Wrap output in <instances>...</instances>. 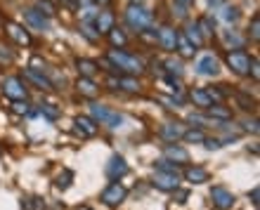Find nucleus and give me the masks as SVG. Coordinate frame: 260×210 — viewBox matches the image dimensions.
I'll return each instance as SVG.
<instances>
[{"label":"nucleus","mask_w":260,"mask_h":210,"mask_svg":"<svg viewBox=\"0 0 260 210\" xmlns=\"http://www.w3.org/2000/svg\"><path fill=\"white\" fill-rule=\"evenodd\" d=\"M3 95L10 97L12 102L26 99L28 88H26V83H24V78H21V76H7L5 81H3Z\"/></svg>","instance_id":"obj_5"},{"label":"nucleus","mask_w":260,"mask_h":210,"mask_svg":"<svg viewBox=\"0 0 260 210\" xmlns=\"http://www.w3.org/2000/svg\"><path fill=\"white\" fill-rule=\"evenodd\" d=\"M197 74L199 76H206V78H215L220 74V59L215 54H204L197 59Z\"/></svg>","instance_id":"obj_7"},{"label":"nucleus","mask_w":260,"mask_h":210,"mask_svg":"<svg viewBox=\"0 0 260 210\" xmlns=\"http://www.w3.org/2000/svg\"><path fill=\"white\" fill-rule=\"evenodd\" d=\"M248 76H253V81L258 83V78H260V64H258V57H251V64H248Z\"/></svg>","instance_id":"obj_41"},{"label":"nucleus","mask_w":260,"mask_h":210,"mask_svg":"<svg viewBox=\"0 0 260 210\" xmlns=\"http://www.w3.org/2000/svg\"><path fill=\"white\" fill-rule=\"evenodd\" d=\"M244 130H246V132H253V135H258V121H246L244 123Z\"/></svg>","instance_id":"obj_45"},{"label":"nucleus","mask_w":260,"mask_h":210,"mask_svg":"<svg viewBox=\"0 0 260 210\" xmlns=\"http://www.w3.org/2000/svg\"><path fill=\"white\" fill-rule=\"evenodd\" d=\"M36 10H38L41 14H45L48 19H52V17L57 14V7L52 5L50 0H36Z\"/></svg>","instance_id":"obj_31"},{"label":"nucleus","mask_w":260,"mask_h":210,"mask_svg":"<svg viewBox=\"0 0 260 210\" xmlns=\"http://www.w3.org/2000/svg\"><path fill=\"white\" fill-rule=\"evenodd\" d=\"M125 196H128V189H125L123 184L111 182L109 187H107V189L102 191V196H100V198H102V203H104V205H111V208H114V205L123 203Z\"/></svg>","instance_id":"obj_8"},{"label":"nucleus","mask_w":260,"mask_h":210,"mask_svg":"<svg viewBox=\"0 0 260 210\" xmlns=\"http://www.w3.org/2000/svg\"><path fill=\"white\" fill-rule=\"evenodd\" d=\"M3 26H5V31H7V36L12 38L17 45H31L34 43V38H31V33H28L26 28L21 26V24H17V21H12V19H5L3 21Z\"/></svg>","instance_id":"obj_9"},{"label":"nucleus","mask_w":260,"mask_h":210,"mask_svg":"<svg viewBox=\"0 0 260 210\" xmlns=\"http://www.w3.org/2000/svg\"><path fill=\"white\" fill-rule=\"evenodd\" d=\"M206 111H208V116H211L213 121H230V118H232V111L225 107H220V104H211Z\"/></svg>","instance_id":"obj_28"},{"label":"nucleus","mask_w":260,"mask_h":210,"mask_svg":"<svg viewBox=\"0 0 260 210\" xmlns=\"http://www.w3.org/2000/svg\"><path fill=\"white\" fill-rule=\"evenodd\" d=\"M151 184L161 191H175L180 187V177L178 172H161V170H156L154 177H151Z\"/></svg>","instance_id":"obj_10"},{"label":"nucleus","mask_w":260,"mask_h":210,"mask_svg":"<svg viewBox=\"0 0 260 210\" xmlns=\"http://www.w3.org/2000/svg\"><path fill=\"white\" fill-rule=\"evenodd\" d=\"M14 61V50H10V45H5V43L0 41V64H12Z\"/></svg>","instance_id":"obj_36"},{"label":"nucleus","mask_w":260,"mask_h":210,"mask_svg":"<svg viewBox=\"0 0 260 210\" xmlns=\"http://www.w3.org/2000/svg\"><path fill=\"white\" fill-rule=\"evenodd\" d=\"M222 43L227 45V50H241L244 48V38L237 31H222Z\"/></svg>","instance_id":"obj_27"},{"label":"nucleus","mask_w":260,"mask_h":210,"mask_svg":"<svg viewBox=\"0 0 260 210\" xmlns=\"http://www.w3.org/2000/svg\"><path fill=\"white\" fill-rule=\"evenodd\" d=\"M118 90L135 95V92H140V90H142V85H140V81H137L135 76H118Z\"/></svg>","instance_id":"obj_24"},{"label":"nucleus","mask_w":260,"mask_h":210,"mask_svg":"<svg viewBox=\"0 0 260 210\" xmlns=\"http://www.w3.org/2000/svg\"><path fill=\"white\" fill-rule=\"evenodd\" d=\"M123 21L133 33L140 36L142 31H147V28L154 26V14H151L144 5H133V3H130V5L125 7V12H123Z\"/></svg>","instance_id":"obj_2"},{"label":"nucleus","mask_w":260,"mask_h":210,"mask_svg":"<svg viewBox=\"0 0 260 210\" xmlns=\"http://www.w3.org/2000/svg\"><path fill=\"white\" fill-rule=\"evenodd\" d=\"M222 3H225V0H208V5H211L213 10H218V7L222 5Z\"/></svg>","instance_id":"obj_49"},{"label":"nucleus","mask_w":260,"mask_h":210,"mask_svg":"<svg viewBox=\"0 0 260 210\" xmlns=\"http://www.w3.org/2000/svg\"><path fill=\"white\" fill-rule=\"evenodd\" d=\"M38 111H41L43 116H48L50 121H55V118H59V109H57L55 104H50V102H43L41 107H38Z\"/></svg>","instance_id":"obj_35"},{"label":"nucleus","mask_w":260,"mask_h":210,"mask_svg":"<svg viewBox=\"0 0 260 210\" xmlns=\"http://www.w3.org/2000/svg\"><path fill=\"white\" fill-rule=\"evenodd\" d=\"M175 52H178L182 59H192L194 54H197V48H194L192 43L182 36V31H178V45H175Z\"/></svg>","instance_id":"obj_23"},{"label":"nucleus","mask_w":260,"mask_h":210,"mask_svg":"<svg viewBox=\"0 0 260 210\" xmlns=\"http://www.w3.org/2000/svg\"><path fill=\"white\" fill-rule=\"evenodd\" d=\"M78 210H92V208H88V205H83V208H78Z\"/></svg>","instance_id":"obj_52"},{"label":"nucleus","mask_w":260,"mask_h":210,"mask_svg":"<svg viewBox=\"0 0 260 210\" xmlns=\"http://www.w3.org/2000/svg\"><path fill=\"white\" fill-rule=\"evenodd\" d=\"M156 168L161 170V172H178V165H175V163H171L168 158L158 161V163H156Z\"/></svg>","instance_id":"obj_42"},{"label":"nucleus","mask_w":260,"mask_h":210,"mask_svg":"<svg viewBox=\"0 0 260 210\" xmlns=\"http://www.w3.org/2000/svg\"><path fill=\"white\" fill-rule=\"evenodd\" d=\"M225 61L230 71L237 76H248V64H251V54L246 50H227Z\"/></svg>","instance_id":"obj_4"},{"label":"nucleus","mask_w":260,"mask_h":210,"mask_svg":"<svg viewBox=\"0 0 260 210\" xmlns=\"http://www.w3.org/2000/svg\"><path fill=\"white\" fill-rule=\"evenodd\" d=\"M74 125H76V132L81 137H95L97 135V125H95V121L92 118H88V116H78L74 121Z\"/></svg>","instance_id":"obj_18"},{"label":"nucleus","mask_w":260,"mask_h":210,"mask_svg":"<svg viewBox=\"0 0 260 210\" xmlns=\"http://www.w3.org/2000/svg\"><path fill=\"white\" fill-rule=\"evenodd\" d=\"M175 3H178V5H182V7H189L194 0H175Z\"/></svg>","instance_id":"obj_50"},{"label":"nucleus","mask_w":260,"mask_h":210,"mask_svg":"<svg viewBox=\"0 0 260 210\" xmlns=\"http://www.w3.org/2000/svg\"><path fill=\"white\" fill-rule=\"evenodd\" d=\"M76 90H78L83 97H88V99H95V97L100 95V85H97L92 78H78V81H76Z\"/></svg>","instance_id":"obj_20"},{"label":"nucleus","mask_w":260,"mask_h":210,"mask_svg":"<svg viewBox=\"0 0 260 210\" xmlns=\"http://www.w3.org/2000/svg\"><path fill=\"white\" fill-rule=\"evenodd\" d=\"M248 196H251V201H253V203L258 205V198H260V189H258V187H255V189L251 191V194H248Z\"/></svg>","instance_id":"obj_48"},{"label":"nucleus","mask_w":260,"mask_h":210,"mask_svg":"<svg viewBox=\"0 0 260 210\" xmlns=\"http://www.w3.org/2000/svg\"><path fill=\"white\" fill-rule=\"evenodd\" d=\"M234 97L239 99V104H241V109H244V111H255V99H253V97L244 95V92H237Z\"/></svg>","instance_id":"obj_37"},{"label":"nucleus","mask_w":260,"mask_h":210,"mask_svg":"<svg viewBox=\"0 0 260 210\" xmlns=\"http://www.w3.org/2000/svg\"><path fill=\"white\" fill-rule=\"evenodd\" d=\"M128 175V163L123 161V156H111L109 163H107V177L118 182V177Z\"/></svg>","instance_id":"obj_16"},{"label":"nucleus","mask_w":260,"mask_h":210,"mask_svg":"<svg viewBox=\"0 0 260 210\" xmlns=\"http://www.w3.org/2000/svg\"><path fill=\"white\" fill-rule=\"evenodd\" d=\"M24 19H26V24L31 28H36V31H48L50 28V19L45 14L38 12L36 7H26V10H24Z\"/></svg>","instance_id":"obj_13"},{"label":"nucleus","mask_w":260,"mask_h":210,"mask_svg":"<svg viewBox=\"0 0 260 210\" xmlns=\"http://www.w3.org/2000/svg\"><path fill=\"white\" fill-rule=\"evenodd\" d=\"M107 59L114 64L116 74L121 71V74H125V76H140V74H144V68H147L142 57H137V54L128 52V50H123V48H111L109 52H107Z\"/></svg>","instance_id":"obj_1"},{"label":"nucleus","mask_w":260,"mask_h":210,"mask_svg":"<svg viewBox=\"0 0 260 210\" xmlns=\"http://www.w3.org/2000/svg\"><path fill=\"white\" fill-rule=\"evenodd\" d=\"M24 76H26V81H31L36 88L43 90V92H52V90H55L52 81H50L43 71H36V68H24Z\"/></svg>","instance_id":"obj_15"},{"label":"nucleus","mask_w":260,"mask_h":210,"mask_svg":"<svg viewBox=\"0 0 260 210\" xmlns=\"http://www.w3.org/2000/svg\"><path fill=\"white\" fill-rule=\"evenodd\" d=\"M111 3H114V0H92V5H95V7H102V10H107Z\"/></svg>","instance_id":"obj_47"},{"label":"nucleus","mask_w":260,"mask_h":210,"mask_svg":"<svg viewBox=\"0 0 260 210\" xmlns=\"http://www.w3.org/2000/svg\"><path fill=\"white\" fill-rule=\"evenodd\" d=\"M182 36H185L187 41L192 43L197 50L206 43V38H204V33H201V28H199L197 21H187V26H185V31H182Z\"/></svg>","instance_id":"obj_17"},{"label":"nucleus","mask_w":260,"mask_h":210,"mask_svg":"<svg viewBox=\"0 0 260 210\" xmlns=\"http://www.w3.org/2000/svg\"><path fill=\"white\" fill-rule=\"evenodd\" d=\"M90 111H92V121H100V123H104V125H109V128H114V130L121 128V125H123V121H125L118 111H111L109 107L97 104V102H92Z\"/></svg>","instance_id":"obj_3"},{"label":"nucleus","mask_w":260,"mask_h":210,"mask_svg":"<svg viewBox=\"0 0 260 210\" xmlns=\"http://www.w3.org/2000/svg\"><path fill=\"white\" fill-rule=\"evenodd\" d=\"M204 142H206V149H220V147H222V139H213V137H206V139H204Z\"/></svg>","instance_id":"obj_44"},{"label":"nucleus","mask_w":260,"mask_h":210,"mask_svg":"<svg viewBox=\"0 0 260 210\" xmlns=\"http://www.w3.org/2000/svg\"><path fill=\"white\" fill-rule=\"evenodd\" d=\"M107 41H109L111 48H125L128 45V36H125L123 28H111L109 33H107Z\"/></svg>","instance_id":"obj_25"},{"label":"nucleus","mask_w":260,"mask_h":210,"mask_svg":"<svg viewBox=\"0 0 260 210\" xmlns=\"http://www.w3.org/2000/svg\"><path fill=\"white\" fill-rule=\"evenodd\" d=\"M166 71H168V76H182L185 74V68H182V61H178V59H166Z\"/></svg>","instance_id":"obj_33"},{"label":"nucleus","mask_w":260,"mask_h":210,"mask_svg":"<svg viewBox=\"0 0 260 210\" xmlns=\"http://www.w3.org/2000/svg\"><path fill=\"white\" fill-rule=\"evenodd\" d=\"M211 201L215 208L220 210H230L234 205V194L227 187H213L211 189Z\"/></svg>","instance_id":"obj_12"},{"label":"nucleus","mask_w":260,"mask_h":210,"mask_svg":"<svg viewBox=\"0 0 260 210\" xmlns=\"http://www.w3.org/2000/svg\"><path fill=\"white\" fill-rule=\"evenodd\" d=\"M189 99H192L197 107H201V109H208V107L213 104L211 97H208V92H206V90H201V88L192 90V92H189Z\"/></svg>","instance_id":"obj_29"},{"label":"nucleus","mask_w":260,"mask_h":210,"mask_svg":"<svg viewBox=\"0 0 260 210\" xmlns=\"http://www.w3.org/2000/svg\"><path fill=\"white\" fill-rule=\"evenodd\" d=\"M197 24H199V28H201L204 38H211V36H215V19H213V17H199Z\"/></svg>","instance_id":"obj_30"},{"label":"nucleus","mask_w":260,"mask_h":210,"mask_svg":"<svg viewBox=\"0 0 260 210\" xmlns=\"http://www.w3.org/2000/svg\"><path fill=\"white\" fill-rule=\"evenodd\" d=\"M156 43L164 52H175V45H178V28L171 26V24H164V26L156 31Z\"/></svg>","instance_id":"obj_6"},{"label":"nucleus","mask_w":260,"mask_h":210,"mask_svg":"<svg viewBox=\"0 0 260 210\" xmlns=\"http://www.w3.org/2000/svg\"><path fill=\"white\" fill-rule=\"evenodd\" d=\"M130 3H133V5H142L144 0H130Z\"/></svg>","instance_id":"obj_51"},{"label":"nucleus","mask_w":260,"mask_h":210,"mask_svg":"<svg viewBox=\"0 0 260 210\" xmlns=\"http://www.w3.org/2000/svg\"><path fill=\"white\" fill-rule=\"evenodd\" d=\"M248 38L253 43L260 41V17L258 14H253V19H251V24H248Z\"/></svg>","instance_id":"obj_34"},{"label":"nucleus","mask_w":260,"mask_h":210,"mask_svg":"<svg viewBox=\"0 0 260 210\" xmlns=\"http://www.w3.org/2000/svg\"><path fill=\"white\" fill-rule=\"evenodd\" d=\"M12 111H14L17 116H28V114H31V109H28V102H26V99H17V102L12 104Z\"/></svg>","instance_id":"obj_40"},{"label":"nucleus","mask_w":260,"mask_h":210,"mask_svg":"<svg viewBox=\"0 0 260 210\" xmlns=\"http://www.w3.org/2000/svg\"><path fill=\"white\" fill-rule=\"evenodd\" d=\"M185 123H178V121H171V123H164L161 125V130H158V135L164 137L166 142H178V139H182V135H185Z\"/></svg>","instance_id":"obj_14"},{"label":"nucleus","mask_w":260,"mask_h":210,"mask_svg":"<svg viewBox=\"0 0 260 210\" xmlns=\"http://www.w3.org/2000/svg\"><path fill=\"white\" fill-rule=\"evenodd\" d=\"M182 139H187L189 144H194V142H204L206 135L201 132V130H185V135H182Z\"/></svg>","instance_id":"obj_39"},{"label":"nucleus","mask_w":260,"mask_h":210,"mask_svg":"<svg viewBox=\"0 0 260 210\" xmlns=\"http://www.w3.org/2000/svg\"><path fill=\"white\" fill-rule=\"evenodd\" d=\"M3 21H5V19H3V17H0V24H3Z\"/></svg>","instance_id":"obj_53"},{"label":"nucleus","mask_w":260,"mask_h":210,"mask_svg":"<svg viewBox=\"0 0 260 210\" xmlns=\"http://www.w3.org/2000/svg\"><path fill=\"white\" fill-rule=\"evenodd\" d=\"M114 24H116V14L111 12L109 7L107 10H100V12L95 14V19H92V26H95V31L100 36H107L114 28Z\"/></svg>","instance_id":"obj_11"},{"label":"nucleus","mask_w":260,"mask_h":210,"mask_svg":"<svg viewBox=\"0 0 260 210\" xmlns=\"http://www.w3.org/2000/svg\"><path fill=\"white\" fill-rule=\"evenodd\" d=\"M166 158L175 161V165H185L189 161V154H187V149L178 147V144H171V147H166Z\"/></svg>","instance_id":"obj_22"},{"label":"nucleus","mask_w":260,"mask_h":210,"mask_svg":"<svg viewBox=\"0 0 260 210\" xmlns=\"http://www.w3.org/2000/svg\"><path fill=\"white\" fill-rule=\"evenodd\" d=\"M71 180H74V172H71V170H64L62 175L57 177V189H69V187H71Z\"/></svg>","instance_id":"obj_38"},{"label":"nucleus","mask_w":260,"mask_h":210,"mask_svg":"<svg viewBox=\"0 0 260 210\" xmlns=\"http://www.w3.org/2000/svg\"><path fill=\"white\" fill-rule=\"evenodd\" d=\"M185 180L192 184H204L211 180V172L206 168H201V165H194V168H187L185 170Z\"/></svg>","instance_id":"obj_21"},{"label":"nucleus","mask_w":260,"mask_h":210,"mask_svg":"<svg viewBox=\"0 0 260 210\" xmlns=\"http://www.w3.org/2000/svg\"><path fill=\"white\" fill-rule=\"evenodd\" d=\"M81 33L85 36V38H88L90 43H100V38H102V36H100V33L95 31L92 21H83V24H81Z\"/></svg>","instance_id":"obj_32"},{"label":"nucleus","mask_w":260,"mask_h":210,"mask_svg":"<svg viewBox=\"0 0 260 210\" xmlns=\"http://www.w3.org/2000/svg\"><path fill=\"white\" fill-rule=\"evenodd\" d=\"M218 17L225 21V24H237L239 17H241V12H239V7H234V5H222L220 7V12H218Z\"/></svg>","instance_id":"obj_26"},{"label":"nucleus","mask_w":260,"mask_h":210,"mask_svg":"<svg viewBox=\"0 0 260 210\" xmlns=\"http://www.w3.org/2000/svg\"><path fill=\"white\" fill-rule=\"evenodd\" d=\"M189 123H199V125H218V121H208V118H204V116H199V114L189 116Z\"/></svg>","instance_id":"obj_43"},{"label":"nucleus","mask_w":260,"mask_h":210,"mask_svg":"<svg viewBox=\"0 0 260 210\" xmlns=\"http://www.w3.org/2000/svg\"><path fill=\"white\" fill-rule=\"evenodd\" d=\"M175 198H178V203H187V198H189V191L175 189Z\"/></svg>","instance_id":"obj_46"},{"label":"nucleus","mask_w":260,"mask_h":210,"mask_svg":"<svg viewBox=\"0 0 260 210\" xmlns=\"http://www.w3.org/2000/svg\"><path fill=\"white\" fill-rule=\"evenodd\" d=\"M76 68H78L81 78H95V74L100 71V64H97L95 59H85V57H78V59H76Z\"/></svg>","instance_id":"obj_19"}]
</instances>
